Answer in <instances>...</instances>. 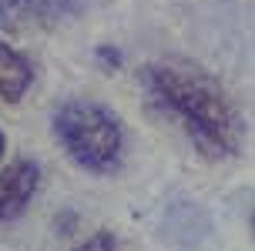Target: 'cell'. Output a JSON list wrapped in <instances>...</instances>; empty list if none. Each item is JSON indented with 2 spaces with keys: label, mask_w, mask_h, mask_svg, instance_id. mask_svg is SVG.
<instances>
[{
  "label": "cell",
  "mask_w": 255,
  "mask_h": 251,
  "mask_svg": "<svg viewBox=\"0 0 255 251\" xmlns=\"http://www.w3.org/2000/svg\"><path fill=\"white\" fill-rule=\"evenodd\" d=\"M138 84L158 114L171 117L188 134L195 151L208 161L239 154L242 121L229 104L225 90L195 64L151 61L138 71Z\"/></svg>",
  "instance_id": "cell-1"
},
{
  "label": "cell",
  "mask_w": 255,
  "mask_h": 251,
  "mask_svg": "<svg viewBox=\"0 0 255 251\" xmlns=\"http://www.w3.org/2000/svg\"><path fill=\"white\" fill-rule=\"evenodd\" d=\"M54 138L64 154L88 174H115L125 164V124L108 104L71 97L54 111Z\"/></svg>",
  "instance_id": "cell-2"
},
{
  "label": "cell",
  "mask_w": 255,
  "mask_h": 251,
  "mask_svg": "<svg viewBox=\"0 0 255 251\" xmlns=\"http://www.w3.org/2000/svg\"><path fill=\"white\" fill-rule=\"evenodd\" d=\"M77 10V0H0V30L7 34H34L57 27Z\"/></svg>",
  "instance_id": "cell-3"
},
{
  "label": "cell",
  "mask_w": 255,
  "mask_h": 251,
  "mask_svg": "<svg viewBox=\"0 0 255 251\" xmlns=\"http://www.w3.org/2000/svg\"><path fill=\"white\" fill-rule=\"evenodd\" d=\"M40 188V164L30 158L7 164L0 171V221H13L30 208Z\"/></svg>",
  "instance_id": "cell-4"
},
{
  "label": "cell",
  "mask_w": 255,
  "mask_h": 251,
  "mask_svg": "<svg viewBox=\"0 0 255 251\" xmlns=\"http://www.w3.org/2000/svg\"><path fill=\"white\" fill-rule=\"evenodd\" d=\"M34 84V64L10 44L0 40V100L17 104Z\"/></svg>",
  "instance_id": "cell-5"
},
{
  "label": "cell",
  "mask_w": 255,
  "mask_h": 251,
  "mask_svg": "<svg viewBox=\"0 0 255 251\" xmlns=\"http://www.w3.org/2000/svg\"><path fill=\"white\" fill-rule=\"evenodd\" d=\"M67 251H118V238L111 231H94L88 241H81V245H74Z\"/></svg>",
  "instance_id": "cell-6"
},
{
  "label": "cell",
  "mask_w": 255,
  "mask_h": 251,
  "mask_svg": "<svg viewBox=\"0 0 255 251\" xmlns=\"http://www.w3.org/2000/svg\"><path fill=\"white\" fill-rule=\"evenodd\" d=\"M3 154H7V134H3V127H0V161H3Z\"/></svg>",
  "instance_id": "cell-7"
}]
</instances>
